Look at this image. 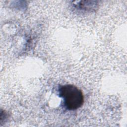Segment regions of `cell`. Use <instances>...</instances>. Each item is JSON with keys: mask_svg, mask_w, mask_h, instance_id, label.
Returning a JSON list of instances; mask_svg holds the SVG:
<instances>
[{"mask_svg": "<svg viewBox=\"0 0 127 127\" xmlns=\"http://www.w3.org/2000/svg\"><path fill=\"white\" fill-rule=\"evenodd\" d=\"M60 97L64 99L65 107L68 110H75L81 107L84 102L81 90L71 84L61 86L59 88Z\"/></svg>", "mask_w": 127, "mask_h": 127, "instance_id": "6da1fadb", "label": "cell"}]
</instances>
